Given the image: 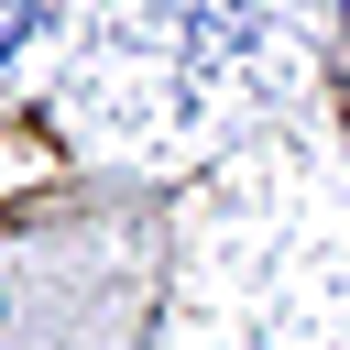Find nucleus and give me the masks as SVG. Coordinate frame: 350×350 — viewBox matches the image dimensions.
<instances>
[{
	"label": "nucleus",
	"mask_w": 350,
	"mask_h": 350,
	"mask_svg": "<svg viewBox=\"0 0 350 350\" xmlns=\"http://www.w3.org/2000/svg\"><path fill=\"white\" fill-rule=\"evenodd\" d=\"M11 44H22V0H0V55H11Z\"/></svg>",
	"instance_id": "1"
}]
</instances>
